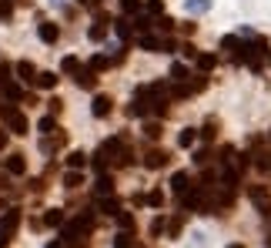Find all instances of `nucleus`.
<instances>
[{
  "label": "nucleus",
  "mask_w": 271,
  "mask_h": 248,
  "mask_svg": "<svg viewBox=\"0 0 271 248\" xmlns=\"http://www.w3.org/2000/svg\"><path fill=\"white\" fill-rule=\"evenodd\" d=\"M194 161H198V164H207V161H211V151H204V148L194 151Z\"/></svg>",
  "instance_id": "34"
},
{
  "label": "nucleus",
  "mask_w": 271,
  "mask_h": 248,
  "mask_svg": "<svg viewBox=\"0 0 271 248\" xmlns=\"http://www.w3.org/2000/svg\"><path fill=\"white\" fill-rule=\"evenodd\" d=\"M114 248H137V245H134V238H131V235H124V232H121L117 238H114Z\"/></svg>",
  "instance_id": "25"
},
{
  "label": "nucleus",
  "mask_w": 271,
  "mask_h": 248,
  "mask_svg": "<svg viewBox=\"0 0 271 248\" xmlns=\"http://www.w3.org/2000/svg\"><path fill=\"white\" fill-rule=\"evenodd\" d=\"M94 71H91V67H77V84L80 88H94Z\"/></svg>",
  "instance_id": "11"
},
{
  "label": "nucleus",
  "mask_w": 271,
  "mask_h": 248,
  "mask_svg": "<svg viewBox=\"0 0 271 248\" xmlns=\"http://www.w3.org/2000/svg\"><path fill=\"white\" fill-rule=\"evenodd\" d=\"M34 80H37V84H40V88H57V74H50V71H44V74H37V77H34Z\"/></svg>",
  "instance_id": "13"
},
{
  "label": "nucleus",
  "mask_w": 271,
  "mask_h": 248,
  "mask_svg": "<svg viewBox=\"0 0 271 248\" xmlns=\"http://www.w3.org/2000/svg\"><path fill=\"white\" fill-rule=\"evenodd\" d=\"M80 181H84V175H80V171H67V178H64V184H67V188H77Z\"/></svg>",
  "instance_id": "28"
},
{
  "label": "nucleus",
  "mask_w": 271,
  "mask_h": 248,
  "mask_svg": "<svg viewBox=\"0 0 271 248\" xmlns=\"http://www.w3.org/2000/svg\"><path fill=\"white\" fill-rule=\"evenodd\" d=\"M101 211H104V215H117V201H114L111 195H107V198H101Z\"/></svg>",
  "instance_id": "21"
},
{
  "label": "nucleus",
  "mask_w": 271,
  "mask_h": 248,
  "mask_svg": "<svg viewBox=\"0 0 271 248\" xmlns=\"http://www.w3.org/2000/svg\"><path fill=\"white\" fill-rule=\"evenodd\" d=\"M144 201H147V205H154V208H161V205H164V195H161V191H151Z\"/></svg>",
  "instance_id": "30"
},
{
  "label": "nucleus",
  "mask_w": 271,
  "mask_h": 248,
  "mask_svg": "<svg viewBox=\"0 0 271 248\" xmlns=\"http://www.w3.org/2000/svg\"><path fill=\"white\" fill-rule=\"evenodd\" d=\"M47 248H64V245H61V241H50V245Z\"/></svg>",
  "instance_id": "42"
},
{
  "label": "nucleus",
  "mask_w": 271,
  "mask_h": 248,
  "mask_svg": "<svg viewBox=\"0 0 271 248\" xmlns=\"http://www.w3.org/2000/svg\"><path fill=\"white\" fill-rule=\"evenodd\" d=\"M171 191H174L177 198H181V195H188V191H191V178L184 175V171H177V175L171 178Z\"/></svg>",
  "instance_id": "5"
},
{
  "label": "nucleus",
  "mask_w": 271,
  "mask_h": 248,
  "mask_svg": "<svg viewBox=\"0 0 271 248\" xmlns=\"http://www.w3.org/2000/svg\"><path fill=\"white\" fill-rule=\"evenodd\" d=\"M50 4H61V0H50Z\"/></svg>",
  "instance_id": "45"
},
{
  "label": "nucleus",
  "mask_w": 271,
  "mask_h": 248,
  "mask_svg": "<svg viewBox=\"0 0 271 248\" xmlns=\"http://www.w3.org/2000/svg\"><path fill=\"white\" fill-rule=\"evenodd\" d=\"M84 161H87V154H80V151H74L71 158H67V164H71V168L77 171V168H84Z\"/></svg>",
  "instance_id": "27"
},
{
  "label": "nucleus",
  "mask_w": 271,
  "mask_h": 248,
  "mask_svg": "<svg viewBox=\"0 0 271 248\" xmlns=\"http://www.w3.org/2000/svg\"><path fill=\"white\" fill-rule=\"evenodd\" d=\"M7 171H10V175H24V171H27L24 154H10V158H7Z\"/></svg>",
  "instance_id": "9"
},
{
  "label": "nucleus",
  "mask_w": 271,
  "mask_h": 248,
  "mask_svg": "<svg viewBox=\"0 0 271 248\" xmlns=\"http://www.w3.org/2000/svg\"><path fill=\"white\" fill-rule=\"evenodd\" d=\"M141 47H144V50H158L161 40L154 37V34H141Z\"/></svg>",
  "instance_id": "18"
},
{
  "label": "nucleus",
  "mask_w": 271,
  "mask_h": 248,
  "mask_svg": "<svg viewBox=\"0 0 271 248\" xmlns=\"http://www.w3.org/2000/svg\"><path fill=\"white\" fill-rule=\"evenodd\" d=\"M194 137H198V131H194V128H188V131H181L177 144H181V148H191V144H194Z\"/></svg>",
  "instance_id": "20"
},
{
  "label": "nucleus",
  "mask_w": 271,
  "mask_h": 248,
  "mask_svg": "<svg viewBox=\"0 0 271 248\" xmlns=\"http://www.w3.org/2000/svg\"><path fill=\"white\" fill-rule=\"evenodd\" d=\"M94 191L101 195V198H107V195L114 191V181H111V178H107V175H104V178H97V184H94Z\"/></svg>",
  "instance_id": "12"
},
{
  "label": "nucleus",
  "mask_w": 271,
  "mask_h": 248,
  "mask_svg": "<svg viewBox=\"0 0 271 248\" xmlns=\"http://www.w3.org/2000/svg\"><path fill=\"white\" fill-rule=\"evenodd\" d=\"M44 225H50V228H57V225H64V211H61V208L47 211V218H44Z\"/></svg>",
  "instance_id": "16"
},
{
  "label": "nucleus",
  "mask_w": 271,
  "mask_h": 248,
  "mask_svg": "<svg viewBox=\"0 0 271 248\" xmlns=\"http://www.w3.org/2000/svg\"><path fill=\"white\" fill-rule=\"evenodd\" d=\"M221 50L231 57L234 64H241V61H245V54H248V47L241 44V37H224V40H221Z\"/></svg>",
  "instance_id": "2"
},
{
  "label": "nucleus",
  "mask_w": 271,
  "mask_h": 248,
  "mask_svg": "<svg viewBox=\"0 0 271 248\" xmlns=\"http://www.w3.org/2000/svg\"><path fill=\"white\" fill-rule=\"evenodd\" d=\"M255 164H258L261 171H271V154H258V158H255Z\"/></svg>",
  "instance_id": "32"
},
{
  "label": "nucleus",
  "mask_w": 271,
  "mask_h": 248,
  "mask_svg": "<svg viewBox=\"0 0 271 248\" xmlns=\"http://www.w3.org/2000/svg\"><path fill=\"white\" fill-rule=\"evenodd\" d=\"M151 232H154V235L164 232V218H154V222H151Z\"/></svg>",
  "instance_id": "38"
},
{
  "label": "nucleus",
  "mask_w": 271,
  "mask_h": 248,
  "mask_svg": "<svg viewBox=\"0 0 271 248\" xmlns=\"http://www.w3.org/2000/svg\"><path fill=\"white\" fill-rule=\"evenodd\" d=\"M215 64H218V57H211V54H201V57H198V71H201V74L211 71Z\"/></svg>",
  "instance_id": "19"
},
{
  "label": "nucleus",
  "mask_w": 271,
  "mask_h": 248,
  "mask_svg": "<svg viewBox=\"0 0 271 248\" xmlns=\"http://www.w3.org/2000/svg\"><path fill=\"white\" fill-rule=\"evenodd\" d=\"M264 248H271V235H268V245H264Z\"/></svg>",
  "instance_id": "43"
},
{
  "label": "nucleus",
  "mask_w": 271,
  "mask_h": 248,
  "mask_svg": "<svg viewBox=\"0 0 271 248\" xmlns=\"http://www.w3.org/2000/svg\"><path fill=\"white\" fill-rule=\"evenodd\" d=\"M161 10H164L161 0H147V14H161Z\"/></svg>",
  "instance_id": "36"
},
{
  "label": "nucleus",
  "mask_w": 271,
  "mask_h": 248,
  "mask_svg": "<svg viewBox=\"0 0 271 248\" xmlns=\"http://www.w3.org/2000/svg\"><path fill=\"white\" fill-rule=\"evenodd\" d=\"M4 121H7V128L14 131V134H24L27 131V118L20 111H14V107H4Z\"/></svg>",
  "instance_id": "3"
},
{
  "label": "nucleus",
  "mask_w": 271,
  "mask_h": 248,
  "mask_svg": "<svg viewBox=\"0 0 271 248\" xmlns=\"http://www.w3.org/2000/svg\"><path fill=\"white\" fill-rule=\"evenodd\" d=\"M114 31H117V37H121V40H128V37H131V20H124V17H121Z\"/></svg>",
  "instance_id": "23"
},
{
  "label": "nucleus",
  "mask_w": 271,
  "mask_h": 248,
  "mask_svg": "<svg viewBox=\"0 0 271 248\" xmlns=\"http://www.w3.org/2000/svg\"><path fill=\"white\" fill-rule=\"evenodd\" d=\"M17 225H20V211L7 208V215L0 218V248L10 245V238H14V232H17Z\"/></svg>",
  "instance_id": "1"
},
{
  "label": "nucleus",
  "mask_w": 271,
  "mask_h": 248,
  "mask_svg": "<svg viewBox=\"0 0 271 248\" xmlns=\"http://www.w3.org/2000/svg\"><path fill=\"white\" fill-rule=\"evenodd\" d=\"M104 24H107V17H97V24L91 27V40H104V34H107V27H104Z\"/></svg>",
  "instance_id": "14"
},
{
  "label": "nucleus",
  "mask_w": 271,
  "mask_h": 248,
  "mask_svg": "<svg viewBox=\"0 0 271 248\" xmlns=\"http://www.w3.org/2000/svg\"><path fill=\"white\" fill-rule=\"evenodd\" d=\"M188 77H191V74H188V67H184V64H174V67H171V80H174V84H184Z\"/></svg>",
  "instance_id": "15"
},
{
  "label": "nucleus",
  "mask_w": 271,
  "mask_h": 248,
  "mask_svg": "<svg viewBox=\"0 0 271 248\" xmlns=\"http://www.w3.org/2000/svg\"><path fill=\"white\" fill-rule=\"evenodd\" d=\"M37 34H40V40H44V44H54V40L61 37L57 24H40V27H37Z\"/></svg>",
  "instance_id": "8"
},
{
  "label": "nucleus",
  "mask_w": 271,
  "mask_h": 248,
  "mask_svg": "<svg viewBox=\"0 0 271 248\" xmlns=\"http://www.w3.org/2000/svg\"><path fill=\"white\" fill-rule=\"evenodd\" d=\"M4 94H7L10 101H17V97L24 94V91H20V84H4Z\"/></svg>",
  "instance_id": "29"
},
{
  "label": "nucleus",
  "mask_w": 271,
  "mask_h": 248,
  "mask_svg": "<svg viewBox=\"0 0 271 248\" xmlns=\"http://www.w3.org/2000/svg\"><path fill=\"white\" fill-rule=\"evenodd\" d=\"M111 64V61H107V57H94V61H91V71H104V67Z\"/></svg>",
  "instance_id": "33"
},
{
  "label": "nucleus",
  "mask_w": 271,
  "mask_h": 248,
  "mask_svg": "<svg viewBox=\"0 0 271 248\" xmlns=\"http://www.w3.org/2000/svg\"><path fill=\"white\" fill-rule=\"evenodd\" d=\"M168 228H171V235H181V218H171Z\"/></svg>",
  "instance_id": "40"
},
{
  "label": "nucleus",
  "mask_w": 271,
  "mask_h": 248,
  "mask_svg": "<svg viewBox=\"0 0 271 248\" xmlns=\"http://www.w3.org/2000/svg\"><path fill=\"white\" fill-rule=\"evenodd\" d=\"M164 164H168V151L154 148V151L144 154V168H164Z\"/></svg>",
  "instance_id": "4"
},
{
  "label": "nucleus",
  "mask_w": 271,
  "mask_h": 248,
  "mask_svg": "<svg viewBox=\"0 0 271 248\" xmlns=\"http://www.w3.org/2000/svg\"><path fill=\"white\" fill-rule=\"evenodd\" d=\"M10 14H14V7H10L7 0H4V4H0V17H4V20H7V17H10Z\"/></svg>",
  "instance_id": "39"
},
{
  "label": "nucleus",
  "mask_w": 271,
  "mask_h": 248,
  "mask_svg": "<svg viewBox=\"0 0 271 248\" xmlns=\"http://www.w3.org/2000/svg\"><path fill=\"white\" fill-rule=\"evenodd\" d=\"M91 111H94V118H107V114H111V97H107V94H97Z\"/></svg>",
  "instance_id": "7"
},
{
  "label": "nucleus",
  "mask_w": 271,
  "mask_h": 248,
  "mask_svg": "<svg viewBox=\"0 0 271 248\" xmlns=\"http://www.w3.org/2000/svg\"><path fill=\"white\" fill-rule=\"evenodd\" d=\"M4 144H7V134H4V131H0V148H4Z\"/></svg>",
  "instance_id": "41"
},
{
  "label": "nucleus",
  "mask_w": 271,
  "mask_h": 248,
  "mask_svg": "<svg viewBox=\"0 0 271 248\" xmlns=\"http://www.w3.org/2000/svg\"><path fill=\"white\" fill-rule=\"evenodd\" d=\"M144 137H151V141L161 137V124H158V121H147V124H144Z\"/></svg>",
  "instance_id": "24"
},
{
  "label": "nucleus",
  "mask_w": 271,
  "mask_h": 248,
  "mask_svg": "<svg viewBox=\"0 0 271 248\" xmlns=\"http://www.w3.org/2000/svg\"><path fill=\"white\" fill-rule=\"evenodd\" d=\"M121 7L128 10V14H137V7H141V4H137V0H121Z\"/></svg>",
  "instance_id": "35"
},
{
  "label": "nucleus",
  "mask_w": 271,
  "mask_h": 248,
  "mask_svg": "<svg viewBox=\"0 0 271 248\" xmlns=\"http://www.w3.org/2000/svg\"><path fill=\"white\" fill-rule=\"evenodd\" d=\"M61 67H64L67 74H77V67H80V64H77V57H64V64H61Z\"/></svg>",
  "instance_id": "31"
},
{
  "label": "nucleus",
  "mask_w": 271,
  "mask_h": 248,
  "mask_svg": "<svg viewBox=\"0 0 271 248\" xmlns=\"http://www.w3.org/2000/svg\"><path fill=\"white\" fill-rule=\"evenodd\" d=\"M215 134H218V121L211 118V121H207V124H204V128H201V137H204V141H211V137H215Z\"/></svg>",
  "instance_id": "22"
},
{
  "label": "nucleus",
  "mask_w": 271,
  "mask_h": 248,
  "mask_svg": "<svg viewBox=\"0 0 271 248\" xmlns=\"http://www.w3.org/2000/svg\"><path fill=\"white\" fill-rule=\"evenodd\" d=\"M117 225H121V228H134V218H131V215H117Z\"/></svg>",
  "instance_id": "37"
},
{
  "label": "nucleus",
  "mask_w": 271,
  "mask_h": 248,
  "mask_svg": "<svg viewBox=\"0 0 271 248\" xmlns=\"http://www.w3.org/2000/svg\"><path fill=\"white\" fill-rule=\"evenodd\" d=\"M184 10H188V14H207V10H211V0H184Z\"/></svg>",
  "instance_id": "10"
},
{
  "label": "nucleus",
  "mask_w": 271,
  "mask_h": 248,
  "mask_svg": "<svg viewBox=\"0 0 271 248\" xmlns=\"http://www.w3.org/2000/svg\"><path fill=\"white\" fill-rule=\"evenodd\" d=\"M228 248H245V245H228Z\"/></svg>",
  "instance_id": "44"
},
{
  "label": "nucleus",
  "mask_w": 271,
  "mask_h": 248,
  "mask_svg": "<svg viewBox=\"0 0 271 248\" xmlns=\"http://www.w3.org/2000/svg\"><path fill=\"white\" fill-rule=\"evenodd\" d=\"M57 131V121L54 118H40V134H54Z\"/></svg>",
  "instance_id": "26"
},
{
  "label": "nucleus",
  "mask_w": 271,
  "mask_h": 248,
  "mask_svg": "<svg viewBox=\"0 0 271 248\" xmlns=\"http://www.w3.org/2000/svg\"><path fill=\"white\" fill-rule=\"evenodd\" d=\"M17 74H20V80H34V64L31 61H20V64H17Z\"/></svg>",
  "instance_id": "17"
},
{
  "label": "nucleus",
  "mask_w": 271,
  "mask_h": 248,
  "mask_svg": "<svg viewBox=\"0 0 271 248\" xmlns=\"http://www.w3.org/2000/svg\"><path fill=\"white\" fill-rule=\"evenodd\" d=\"M251 201L261 208V215H271V198H268V191H264V188H251Z\"/></svg>",
  "instance_id": "6"
}]
</instances>
